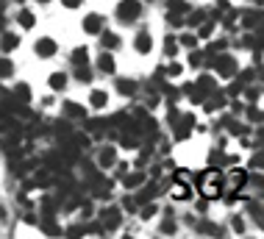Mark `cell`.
Returning <instances> with one entry per match:
<instances>
[{
    "instance_id": "obj_3",
    "label": "cell",
    "mask_w": 264,
    "mask_h": 239,
    "mask_svg": "<svg viewBox=\"0 0 264 239\" xmlns=\"http://www.w3.org/2000/svg\"><path fill=\"white\" fill-rule=\"evenodd\" d=\"M100 223H103L106 231L120 228V223H123V209H120V206H106V209H100Z\"/></svg>"
},
{
    "instance_id": "obj_12",
    "label": "cell",
    "mask_w": 264,
    "mask_h": 239,
    "mask_svg": "<svg viewBox=\"0 0 264 239\" xmlns=\"http://www.w3.org/2000/svg\"><path fill=\"white\" fill-rule=\"evenodd\" d=\"M175 231H178V223H175L173 211H164V217L159 223V234L161 237H175Z\"/></svg>"
},
{
    "instance_id": "obj_10",
    "label": "cell",
    "mask_w": 264,
    "mask_h": 239,
    "mask_svg": "<svg viewBox=\"0 0 264 239\" xmlns=\"http://www.w3.org/2000/svg\"><path fill=\"white\" fill-rule=\"evenodd\" d=\"M214 70L220 72V75H234L236 70H239V67H236V61L231 56H225V53H222V56H217V61H214Z\"/></svg>"
},
{
    "instance_id": "obj_30",
    "label": "cell",
    "mask_w": 264,
    "mask_h": 239,
    "mask_svg": "<svg viewBox=\"0 0 264 239\" xmlns=\"http://www.w3.org/2000/svg\"><path fill=\"white\" fill-rule=\"evenodd\" d=\"M203 61H206V53H203V50H192V53H189V64H192V67H200Z\"/></svg>"
},
{
    "instance_id": "obj_29",
    "label": "cell",
    "mask_w": 264,
    "mask_h": 239,
    "mask_svg": "<svg viewBox=\"0 0 264 239\" xmlns=\"http://www.w3.org/2000/svg\"><path fill=\"white\" fill-rule=\"evenodd\" d=\"M228 178H231V183H234L236 189H242V186H245V181H248V176H245L242 170H234V173H231Z\"/></svg>"
},
{
    "instance_id": "obj_26",
    "label": "cell",
    "mask_w": 264,
    "mask_h": 239,
    "mask_svg": "<svg viewBox=\"0 0 264 239\" xmlns=\"http://www.w3.org/2000/svg\"><path fill=\"white\" fill-rule=\"evenodd\" d=\"M14 75V61L8 56H0V78H11Z\"/></svg>"
},
{
    "instance_id": "obj_24",
    "label": "cell",
    "mask_w": 264,
    "mask_h": 239,
    "mask_svg": "<svg viewBox=\"0 0 264 239\" xmlns=\"http://www.w3.org/2000/svg\"><path fill=\"white\" fill-rule=\"evenodd\" d=\"M92 78H95V72H92L89 67H75V81L78 84H92Z\"/></svg>"
},
{
    "instance_id": "obj_19",
    "label": "cell",
    "mask_w": 264,
    "mask_h": 239,
    "mask_svg": "<svg viewBox=\"0 0 264 239\" xmlns=\"http://www.w3.org/2000/svg\"><path fill=\"white\" fill-rule=\"evenodd\" d=\"M0 48H3V53H14V50L20 48V36L11 34V31L3 34V36H0Z\"/></svg>"
},
{
    "instance_id": "obj_7",
    "label": "cell",
    "mask_w": 264,
    "mask_h": 239,
    "mask_svg": "<svg viewBox=\"0 0 264 239\" xmlns=\"http://www.w3.org/2000/svg\"><path fill=\"white\" fill-rule=\"evenodd\" d=\"M133 50H136L139 56H147L153 50V36L147 34V31H139V34L133 36Z\"/></svg>"
},
{
    "instance_id": "obj_38",
    "label": "cell",
    "mask_w": 264,
    "mask_h": 239,
    "mask_svg": "<svg viewBox=\"0 0 264 239\" xmlns=\"http://www.w3.org/2000/svg\"><path fill=\"white\" fill-rule=\"evenodd\" d=\"M200 36L206 39V36H211V22H203V28H200Z\"/></svg>"
},
{
    "instance_id": "obj_6",
    "label": "cell",
    "mask_w": 264,
    "mask_h": 239,
    "mask_svg": "<svg viewBox=\"0 0 264 239\" xmlns=\"http://www.w3.org/2000/svg\"><path fill=\"white\" fill-rule=\"evenodd\" d=\"M103 25H106V17H100V14H86L83 17V31L89 36H100L103 34Z\"/></svg>"
},
{
    "instance_id": "obj_36",
    "label": "cell",
    "mask_w": 264,
    "mask_h": 239,
    "mask_svg": "<svg viewBox=\"0 0 264 239\" xmlns=\"http://www.w3.org/2000/svg\"><path fill=\"white\" fill-rule=\"evenodd\" d=\"M117 176H128V162H117Z\"/></svg>"
},
{
    "instance_id": "obj_17",
    "label": "cell",
    "mask_w": 264,
    "mask_h": 239,
    "mask_svg": "<svg viewBox=\"0 0 264 239\" xmlns=\"http://www.w3.org/2000/svg\"><path fill=\"white\" fill-rule=\"evenodd\" d=\"M100 48H103L106 53L117 50V48H120V36L114 34V31H103V34H100Z\"/></svg>"
},
{
    "instance_id": "obj_15",
    "label": "cell",
    "mask_w": 264,
    "mask_h": 239,
    "mask_svg": "<svg viewBox=\"0 0 264 239\" xmlns=\"http://www.w3.org/2000/svg\"><path fill=\"white\" fill-rule=\"evenodd\" d=\"M89 106H92V109H97V112L106 109V106H109V92H106V89H92L89 92Z\"/></svg>"
},
{
    "instance_id": "obj_25",
    "label": "cell",
    "mask_w": 264,
    "mask_h": 239,
    "mask_svg": "<svg viewBox=\"0 0 264 239\" xmlns=\"http://www.w3.org/2000/svg\"><path fill=\"white\" fill-rule=\"evenodd\" d=\"M156 214H159V203H145L142 209H139V217L145 220V223H147V220H153Z\"/></svg>"
},
{
    "instance_id": "obj_39",
    "label": "cell",
    "mask_w": 264,
    "mask_h": 239,
    "mask_svg": "<svg viewBox=\"0 0 264 239\" xmlns=\"http://www.w3.org/2000/svg\"><path fill=\"white\" fill-rule=\"evenodd\" d=\"M123 239H133V237H131V234H123Z\"/></svg>"
},
{
    "instance_id": "obj_14",
    "label": "cell",
    "mask_w": 264,
    "mask_h": 239,
    "mask_svg": "<svg viewBox=\"0 0 264 239\" xmlns=\"http://www.w3.org/2000/svg\"><path fill=\"white\" fill-rule=\"evenodd\" d=\"M62 112L67 114L69 120H83V117H86V109H83L81 103H75V100H64V103H62Z\"/></svg>"
},
{
    "instance_id": "obj_9",
    "label": "cell",
    "mask_w": 264,
    "mask_h": 239,
    "mask_svg": "<svg viewBox=\"0 0 264 239\" xmlns=\"http://www.w3.org/2000/svg\"><path fill=\"white\" fill-rule=\"evenodd\" d=\"M195 128V114H181V120L175 122V139H187V134Z\"/></svg>"
},
{
    "instance_id": "obj_33",
    "label": "cell",
    "mask_w": 264,
    "mask_h": 239,
    "mask_svg": "<svg viewBox=\"0 0 264 239\" xmlns=\"http://www.w3.org/2000/svg\"><path fill=\"white\" fill-rule=\"evenodd\" d=\"M200 231L203 234H211V237H220V228H217V225H211V223H203Z\"/></svg>"
},
{
    "instance_id": "obj_23",
    "label": "cell",
    "mask_w": 264,
    "mask_h": 239,
    "mask_svg": "<svg viewBox=\"0 0 264 239\" xmlns=\"http://www.w3.org/2000/svg\"><path fill=\"white\" fill-rule=\"evenodd\" d=\"M64 237H67V239H83V237H86V225L72 223V225L67 228V231H64Z\"/></svg>"
},
{
    "instance_id": "obj_28",
    "label": "cell",
    "mask_w": 264,
    "mask_h": 239,
    "mask_svg": "<svg viewBox=\"0 0 264 239\" xmlns=\"http://www.w3.org/2000/svg\"><path fill=\"white\" fill-rule=\"evenodd\" d=\"M178 45H181V48H189V50H198V36H195V34H181L178 36Z\"/></svg>"
},
{
    "instance_id": "obj_40",
    "label": "cell",
    "mask_w": 264,
    "mask_h": 239,
    "mask_svg": "<svg viewBox=\"0 0 264 239\" xmlns=\"http://www.w3.org/2000/svg\"><path fill=\"white\" fill-rule=\"evenodd\" d=\"M39 3H50V0H39Z\"/></svg>"
},
{
    "instance_id": "obj_18",
    "label": "cell",
    "mask_w": 264,
    "mask_h": 239,
    "mask_svg": "<svg viewBox=\"0 0 264 239\" xmlns=\"http://www.w3.org/2000/svg\"><path fill=\"white\" fill-rule=\"evenodd\" d=\"M189 195H192L189 183H178V181L170 183V197H173V200H187Z\"/></svg>"
},
{
    "instance_id": "obj_2",
    "label": "cell",
    "mask_w": 264,
    "mask_h": 239,
    "mask_svg": "<svg viewBox=\"0 0 264 239\" xmlns=\"http://www.w3.org/2000/svg\"><path fill=\"white\" fill-rule=\"evenodd\" d=\"M142 14V0H120L117 3V20L120 22H133Z\"/></svg>"
},
{
    "instance_id": "obj_35",
    "label": "cell",
    "mask_w": 264,
    "mask_h": 239,
    "mask_svg": "<svg viewBox=\"0 0 264 239\" xmlns=\"http://www.w3.org/2000/svg\"><path fill=\"white\" fill-rule=\"evenodd\" d=\"M189 25H203V11H195V14L189 17Z\"/></svg>"
},
{
    "instance_id": "obj_11",
    "label": "cell",
    "mask_w": 264,
    "mask_h": 239,
    "mask_svg": "<svg viewBox=\"0 0 264 239\" xmlns=\"http://www.w3.org/2000/svg\"><path fill=\"white\" fill-rule=\"evenodd\" d=\"M97 70L103 72V75H114V72H117V61H114V56L106 53V50H100V56H97Z\"/></svg>"
},
{
    "instance_id": "obj_37",
    "label": "cell",
    "mask_w": 264,
    "mask_h": 239,
    "mask_svg": "<svg viewBox=\"0 0 264 239\" xmlns=\"http://www.w3.org/2000/svg\"><path fill=\"white\" fill-rule=\"evenodd\" d=\"M62 3H64V8H78L83 0H62Z\"/></svg>"
},
{
    "instance_id": "obj_32",
    "label": "cell",
    "mask_w": 264,
    "mask_h": 239,
    "mask_svg": "<svg viewBox=\"0 0 264 239\" xmlns=\"http://www.w3.org/2000/svg\"><path fill=\"white\" fill-rule=\"evenodd\" d=\"M231 231H234V234H245V220L242 217H234V220H231Z\"/></svg>"
},
{
    "instance_id": "obj_1",
    "label": "cell",
    "mask_w": 264,
    "mask_h": 239,
    "mask_svg": "<svg viewBox=\"0 0 264 239\" xmlns=\"http://www.w3.org/2000/svg\"><path fill=\"white\" fill-rule=\"evenodd\" d=\"M200 192L203 197H217L222 192V176L217 173V170H208V173H203L200 176Z\"/></svg>"
},
{
    "instance_id": "obj_16",
    "label": "cell",
    "mask_w": 264,
    "mask_h": 239,
    "mask_svg": "<svg viewBox=\"0 0 264 239\" xmlns=\"http://www.w3.org/2000/svg\"><path fill=\"white\" fill-rule=\"evenodd\" d=\"M11 92H14V103H22V106L31 103V98H34V95H31V86L22 84V81H20V84H14Z\"/></svg>"
},
{
    "instance_id": "obj_5",
    "label": "cell",
    "mask_w": 264,
    "mask_h": 239,
    "mask_svg": "<svg viewBox=\"0 0 264 239\" xmlns=\"http://www.w3.org/2000/svg\"><path fill=\"white\" fill-rule=\"evenodd\" d=\"M34 53H36V59H53L56 53H59V45H56V39H50V36H39L34 42Z\"/></svg>"
},
{
    "instance_id": "obj_31",
    "label": "cell",
    "mask_w": 264,
    "mask_h": 239,
    "mask_svg": "<svg viewBox=\"0 0 264 239\" xmlns=\"http://www.w3.org/2000/svg\"><path fill=\"white\" fill-rule=\"evenodd\" d=\"M181 72H184V67H181L178 61H170V64H167V75H170V78H178Z\"/></svg>"
},
{
    "instance_id": "obj_4",
    "label": "cell",
    "mask_w": 264,
    "mask_h": 239,
    "mask_svg": "<svg viewBox=\"0 0 264 239\" xmlns=\"http://www.w3.org/2000/svg\"><path fill=\"white\" fill-rule=\"evenodd\" d=\"M95 164L100 170H111V167H117V148L114 145H103V148H97V159Z\"/></svg>"
},
{
    "instance_id": "obj_34",
    "label": "cell",
    "mask_w": 264,
    "mask_h": 239,
    "mask_svg": "<svg viewBox=\"0 0 264 239\" xmlns=\"http://www.w3.org/2000/svg\"><path fill=\"white\" fill-rule=\"evenodd\" d=\"M175 181L178 183H192L189 181V170H178V173H175Z\"/></svg>"
},
{
    "instance_id": "obj_13",
    "label": "cell",
    "mask_w": 264,
    "mask_h": 239,
    "mask_svg": "<svg viewBox=\"0 0 264 239\" xmlns=\"http://www.w3.org/2000/svg\"><path fill=\"white\" fill-rule=\"evenodd\" d=\"M67 72H62V70H56V72H50L48 75V86H50V92H64L67 89Z\"/></svg>"
},
{
    "instance_id": "obj_27",
    "label": "cell",
    "mask_w": 264,
    "mask_h": 239,
    "mask_svg": "<svg viewBox=\"0 0 264 239\" xmlns=\"http://www.w3.org/2000/svg\"><path fill=\"white\" fill-rule=\"evenodd\" d=\"M175 53H178V39H173V36L167 34V36H164V56L173 59Z\"/></svg>"
},
{
    "instance_id": "obj_21",
    "label": "cell",
    "mask_w": 264,
    "mask_h": 239,
    "mask_svg": "<svg viewBox=\"0 0 264 239\" xmlns=\"http://www.w3.org/2000/svg\"><path fill=\"white\" fill-rule=\"evenodd\" d=\"M17 25H22V28H34L36 25V17H34V11H28V8H20L17 11Z\"/></svg>"
},
{
    "instance_id": "obj_42",
    "label": "cell",
    "mask_w": 264,
    "mask_h": 239,
    "mask_svg": "<svg viewBox=\"0 0 264 239\" xmlns=\"http://www.w3.org/2000/svg\"><path fill=\"white\" fill-rule=\"evenodd\" d=\"M147 3H153V0H147Z\"/></svg>"
},
{
    "instance_id": "obj_22",
    "label": "cell",
    "mask_w": 264,
    "mask_h": 239,
    "mask_svg": "<svg viewBox=\"0 0 264 239\" xmlns=\"http://www.w3.org/2000/svg\"><path fill=\"white\" fill-rule=\"evenodd\" d=\"M69 59H72V64H75V67H86V61H89V50L81 45V48L72 50V56H69Z\"/></svg>"
},
{
    "instance_id": "obj_41",
    "label": "cell",
    "mask_w": 264,
    "mask_h": 239,
    "mask_svg": "<svg viewBox=\"0 0 264 239\" xmlns=\"http://www.w3.org/2000/svg\"><path fill=\"white\" fill-rule=\"evenodd\" d=\"M153 239H161V237H153Z\"/></svg>"
},
{
    "instance_id": "obj_20",
    "label": "cell",
    "mask_w": 264,
    "mask_h": 239,
    "mask_svg": "<svg viewBox=\"0 0 264 239\" xmlns=\"http://www.w3.org/2000/svg\"><path fill=\"white\" fill-rule=\"evenodd\" d=\"M145 173H128V176L123 178V186L125 189H139V186H142V183H145Z\"/></svg>"
},
{
    "instance_id": "obj_8",
    "label": "cell",
    "mask_w": 264,
    "mask_h": 239,
    "mask_svg": "<svg viewBox=\"0 0 264 239\" xmlns=\"http://www.w3.org/2000/svg\"><path fill=\"white\" fill-rule=\"evenodd\" d=\"M114 89H117V95H123V98H133L139 92V84L133 78H117V81H114Z\"/></svg>"
}]
</instances>
